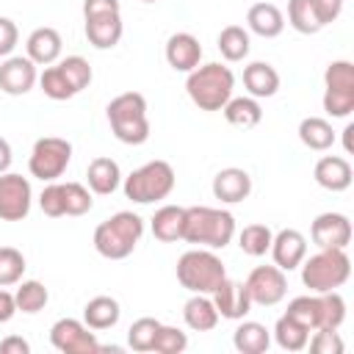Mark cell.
I'll return each instance as SVG.
<instances>
[{
	"instance_id": "cell-42",
	"label": "cell",
	"mask_w": 354,
	"mask_h": 354,
	"mask_svg": "<svg viewBox=\"0 0 354 354\" xmlns=\"http://www.w3.org/2000/svg\"><path fill=\"white\" fill-rule=\"evenodd\" d=\"M324 86L332 91H354V64L351 61H332L324 72Z\"/></svg>"
},
{
	"instance_id": "cell-45",
	"label": "cell",
	"mask_w": 354,
	"mask_h": 354,
	"mask_svg": "<svg viewBox=\"0 0 354 354\" xmlns=\"http://www.w3.org/2000/svg\"><path fill=\"white\" fill-rule=\"evenodd\" d=\"M324 111L332 119H346L354 111V91H324Z\"/></svg>"
},
{
	"instance_id": "cell-3",
	"label": "cell",
	"mask_w": 354,
	"mask_h": 354,
	"mask_svg": "<svg viewBox=\"0 0 354 354\" xmlns=\"http://www.w3.org/2000/svg\"><path fill=\"white\" fill-rule=\"evenodd\" d=\"M144 235V218L133 210H119L94 230V249L105 260H124Z\"/></svg>"
},
{
	"instance_id": "cell-20",
	"label": "cell",
	"mask_w": 354,
	"mask_h": 354,
	"mask_svg": "<svg viewBox=\"0 0 354 354\" xmlns=\"http://www.w3.org/2000/svg\"><path fill=\"white\" fill-rule=\"evenodd\" d=\"M124 33L122 14H100L86 19V39L97 50H113Z\"/></svg>"
},
{
	"instance_id": "cell-16",
	"label": "cell",
	"mask_w": 354,
	"mask_h": 354,
	"mask_svg": "<svg viewBox=\"0 0 354 354\" xmlns=\"http://www.w3.org/2000/svg\"><path fill=\"white\" fill-rule=\"evenodd\" d=\"M202 61V44L194 33L188 30H180V33H171L169 41H166V64L174 69V72H191L196 69Z\"/></svg>"
},
{
	"instance_id": "cell-5",
	"label": "cell",
	"mask_w": 354,
	"mask_h": 354,
	"mask_svg": "<svg viewBox=\"0 0 354 354\" xmlns=\"http://www.w3.org/2000/svg\"><path fill=\"white\" fill-rule=\"evenodd\" d=\"M301 282L310 288V293H326L337 290L351 277V260L346 249H318L313 257L301 260Z\"/></svg>"
},
{
	"instance_id": "cell-54",
	"label": "cell",
	"mask_w": 354,
	"mask_h": 354,
	"mask_svg": "<svg viewBox=\"0 0 354 354\" xmlns=\"http://www.w3.org/2000/svg\"><path fill=\"white\" fill-rule=\"evenodd\" d=\"M141 3H155V0H141Z\"/></svg>"
},
{
	"instance_id": "cell-12",
	"label": "cell",
	"mask_w": 354,
	"mask_h": 354,
	"mask_svg": "<svg viewBox=\"0 0 354 354\" xmlns=\"http://www.w3.org/2000/svg\"><path fill=\"white\" fill-rule=\"evenodd\" d=\"M310 238L318 249H346L351 243V221L346 213H321L310 227Z\"/></svg>"
},
{
	"instance_id": "cell-15",
	"label": "cell",
	"mask_w": 354,
	"mask_h": 354,
	"mask_svg": "<svg viewBox=\"0 0 354 354\" xmlns=\"http://www.w3.org/2000/svg\"><path fill=\"white\" fill-rule=\"evenodd\" d=\"M271 257H274V266L282 268V271H293L301 266V260L307 257V238L288 227V230H279L274 238H271Z\"/></svg>"
},
{
	"instance_id": "cell-47",
	"label": "cell",
	"mask_w": 354,
	"mask_h": 354,
	"mask_svg": "<svg viewBox=\"0 0 354 354\" xmlns=\"http://www.w3.org/2000/svg\"><path fill=\"white\" fill-rule=\"evenodd\" d=\"M17 41H19L17 22L8 19V17H0V58H8L17 47Z\"/></svg>"
},
{
	"instance_id": "cell-33",
	"label": "cell",
	"mask_w": 354,
	"mask_h": 354,
	"mask_svg": "<svg viewBox=\"0 0 354 354\" xmlns=\"http://www.w3.org/2000/svg\"><path fill=\"white\" fill-rule=\"evenodd\" d=\"M274 340L285 351H304L307 340H310V329L301 326L299 321H293L290 315H282L277 321V326H274Z\"/></svg>"
},
{
	"instance_id": "cell-35",
	"label": "cell",
	"mask_w": 354,
	"mask_h": 354,
	"mask_svg": "<svg viewBox=\"0 0 354 354\" xmlns=\"http://www.w3.org/2000/svg\"><path fill=\"white\" fill-rule=\"evenodd\" d=\"M271 238H274L271 227H266V224H246L238 232V246L249 257H263L271 249Z\"/></svg>"
},
{
	"instance_id": "cell-28",
	"label": "cell",
	"mask_w": 354,
	"mask_h": 354,
	"mask_svg": "<svg viewBox=\"0 0 354 354\" xmlns=\"http://www.w3.org/2000/svg\"><path fill=\"white\" fill-rule=\"evenodd\" d=\"M335 138H337V133H335L332 124H329L326 119H321V116H307V119L299 122V141H301L307 149H313V152H326V149H332Z\"/></svg>"
},
{
	"instance_id": "cell-10",
	"label": "cell",
	"mask_w": 354,
	"mask_h": 354,
	"mask_svg": "<svg viewBox=\"0 0 354 354\" xmlns=\"http://www.w3.org/2000/svg\"><path fill=\"white\" fill-rule=\"evenodd\" d=\"M243 285L249 290L252 304H260V307H274L288 293V277L277 266H257V268H252Z\"/></svg>"
},
{
	"instance_id": "cell-51",
	"label": "cell",
	"mask_w": 354,
	"mask_h": 354,
	"mask_svg": "<svg viewBox=\"0 0 354 354\" xmlns=\"http://www.w3.org/2000/svg\"><path fill=\"white\" fill-rule=\"evenodd\" d=\"M17 313H19V310H17V299H14V293L6 290V288H0V324H8Z\"/></svg>"
},
{
	"instance_id": "cell-30",
	"label": "cell",
	"mask_w": 354,
	"mask_h": 354,
	"mask_svg": "<svg viewBox=\"0 0 354 354\" xmlns=\"http://www.w3.org/2000/svg\"><path fill=\"white\" fill-rule=\"evenodd\" d=\"M218 53L224 61H243L249 55V47H252V39H249V30L241 28V25H227L221 28L218 33Z\"/></svg>"
},
{
	"instance_id": "cell-40",
	"label": "cell",
	"mask_w": 354,
	"mask_h": 354,
	"mask_svg": "<svg viewBox=\"0 0 354 354\" xmlns=\"http://www.w3.org/2000/svg\"><path fill=\"white\" fill-rule=\"evenodd\" d=\"M346 321V299L337 290L321 293V329H340Z\"/></svg>"
},
{
	"instance_id": "cell-9",
	"label": "cell",
	"mask_w": 354,
	"mask_h": 354,
	"mask_svg": "<svg viewBox=\"0 0 354 354\" xmlns=\"http://www.w3.org/2000/svg\"><path fill=\"white\" fill-rule=\"evenodd\" d=\"M50 343L61 354H100L102 348L94 329H88L77 318H58L50 326Z\"/></svg>"
},
{
	"instance_id": "cell-11",
	"label": "cell",
	"mask_w": 354,
	"mask_h": 354,
	"mask_svg": "<svg viewBox=\"0 0 354 354\" xmlns=\"http://www.w3.org/2000/svg\"><path fill=\"white\" fill-rule=\"evenodd\" d=\"M33 191L28 177L3 171L0 174V218L3 221H22L30 213Z\"/></svg>"
},
{
	"instance_id": "cell-25",
	"label": "cell",
	"mask_w": 354,
	"mask_h": 354,
	"mask_svg": "<svg viewBox=\"0 0 354 354\" xmlns=\"http://www.w3.org/2000/svg\"><path fill=\"white\" fill-rule=\"evenodd\" d=\"M183 224H185V207L180 205H163L155 210L149 227H152V235L160 241V243H174V241H183Z\"/></svg>"
},
{
	"instance_id": "cell-8",
	"label": "cell",
	"mask_w": 354,
	"mask_h": 354,
	"mask_svg": "<svg viewBox=\"0 0 354 354\" xmlns=\"http://www.w3.org/2000/svg\"><path fill=\"white\" fill-rule=\"evenodd\" d=\"M69 160H72V144L58 136H44L30 149L28 171L41 183H53L66 171Z\"/></svg>"
},
{
	"instance_id": "cell-52",
	"label": "cell",
	"mask_w": 354,
	"mask_h": 354,
	"mask_svg": "<svg viewBox=\"0 0 354 354\" xmlns=\"http://www.w3.org/2000/svg\"><path fill=\"white\" fill-rule=\"evenodd\" d=\"M11 160H14V155H11V144L0 136V174H3V171H8Z\"/></svg>"
},
{
	"instance_id": "cell-31",
	"label": "cell",
	"mask_w": 354,
	"mask_h": 354,
	"mask_svg": "<svg viewBox=\"0 0 354 354\" xmlns=\"http://www.w3.org/2000/svg\"><path fill=\"white\" fill-rule=\"evenodd\" d=\"M14 299H17V310H22L28 315H36L47 307L50 293L39 279H19L17 290H14Z\"/></svg>"
},
{
	"instance_id": "cell-26",
	"label": "cell",
	"mask_w": 354,
	"mask_h": 354,
	"mask_svg": "<svg viewBox=\"0 0 354 354\" xmlns=\"http://www.w3.org/2000/svg\"><path fill=\"white\" fill-rule=\"evenodd\" d=\"M119 315H122V307L113 296H94L86 301L83 307V324L94 332H102V329H111L119 324Z\"/></svg>"
},
{
	"instance_id": "cell-13",
	"label": "cell",
	"mask_w": 354,
	"mask_h": 354,
	"mask_svg": "<svg viewBox=\"0 0 354 354\" xmlns=\"http://www.w3.org/2000/svg\"><path fill=\"white\" fill-rule=\"evenodd\" d=\"M39 83L36 64L28 55H8L0 64V91L8 97H22Z\"/></svg>"
},
{
	"instance_id": "cell-7",
	"label": "cell",
	"mask_w": 354,
	"mask_h": 354,
	"mask_svg": "<svg viewBox=\"0 0 354 354\" xmlns=\"http://www.w3.org/2000/svg\"><path fill=\"white\" fill-rule=\"evenodd\" d=\"M174 169L166 160H149L144 166H138L136 171H130L124 177V196L136 205H152L166 199L174 191Z\"/></svg>"
},
{
	"instance_id": "cell-21",
	"label": "cell",
	"mask_w": 354,
	"mask_h": 354,
	"mask_svg": "<svg viewBox=\"0 0 354 354\" xmlns=\"http://www.w3.org/2000/svg\"><path fill=\"white\" fill-rule=\"evenodd\" d=\"M246 25L252 33L263 36V39H277L285 30V14L274 6V3H254L246 11Z\"/></svg>"
},
{
	"instance_id": "cell-17",
	"label": "cell",
	"mask_w": 354,
	"mask_h": 354,
	"mask_svg": "<svg viewBox=\"0 0 354 354\" xmlns=\"http://www.w3.org/2000/svg\"><path fill=\"white\" fill-rule=\"evenodd\" d=\"M213 196L224 205H238L252 194V174L238 166H227L213 177Z\"/></svg>"
},
{
	"instance_id": "cell-36",
	"label": "cell",
	"mask_w": 354,
	"mask_h": 354,
	"mask_svg": "<svg viewBox=\"0 0 354 354\" xmlns=\"http://www.w3.org/2000/svg\"><path fill=\"white\" fill-rule=\"evenodd\" d=\"M39 88L44 91V97H50V100H55V102H61V100H72L77 91L69 86V80L64 77V72L58 69V64L53 66H44V72L39 75Z\"/></svg>"
},
{
	"instance_id": "cell-44",
	"label": "cell",
	"mask_w": 354,
	"mask_h": 354,
	"mask_svg": "<svg viewBox=\"0 0 354 354\" xmlns=\"http://www.w3.org/2000/svg\"><path fill=\"white\" fill-rule=\"evenodd\" d=\"M39 207H41V213L50 216V218H61V216H66L64 183H58V180L47 183V185L41 188V194H39Z\"/></svg>"
},
{
	"instance_id": "cell-22",
	"label": "cell",
	"mask_w": 354,
	"mask_h": 354,
	"mask_svg": "<svg viewBox=\"0 0 354 354\" xmlns=\"http://www.w3.org/2000/svg\"><path fill=\"white\" fill-rule=\"evenodd\" d=\"M243 86L254 100L274 97L279 91V72L268 61H252L249 66H243Z\"/></svg>"
},
{
	"instance_id": "cell-46",
	"label": "cell",
	"mask_w": 354,
	"mask_h": 354,
	"mask_svg": "<svg viewBox=\"0 0 354 354\" xmlns=\"http://www.w3.org/2000/svg\"><path fill=\"white\" fill-rule=\"evenodd\" d=\"M313 354H343V340L337 329H315V335L307 340Z\"/></svg>"
},
{
	"instance_id": "cell-1",
	"label": "cell",
	"mask_w": 354,
	"mask_h": 354,
	"mask_svg": "<svg viewBox=\"0 0 354 354\" xmlns=\"http://www.w3.org/2000/svg\"><path fill=\"white\" fill-rule=\"evenodd\" d=\"M235 238V216L221 207L194 205L185 207V224H183V241L205 246V249H224Z\"/></svg>"
},
{
	"instance_id": "cell-14",
	"label": "cell",
	"mask_w": 354,
	"mask_h": 354,
	"mask_svg": "<svg viewBox=\"0 0 354 354\" xmlns=\"http://www.w3.org/2000/svg\"><path fill=\"white\" fill-rule=\"evenodd\" d=\"M210 299H213V304L218 310V318H227V321H241L252 310V299H249L246 285L238 282V279H230V277H224L216 285Z\"/></svg>"
},
{
	"instance_id": "cell-19",
	"label": "cell",
	"mask_w": 354,
	"mask_h": 354,
	"mask_svg": "<svg viewBox=\"0 0 354 354\" xmlns=\"http://www.w3.org/2000/svg\"><path fill=\"white\" fill-rule=\"evenodd\" d=\"M61 47H64V41H61V33L55 30V28H36L30 36H28V41H25V53H28V58L36 64V66H50V64H55L58 58H61Z\"/></svg>"
},
{
	"instance_id": "cell-41",
	"label": "cell",
	"mask_w": 354,
	"mask_h": 354,
	"mask_svg": "<svg viewBox=\"0 0 354 354\" xmlns=\"http://www.w3.org/2000/svg\"><path fill=\"white\" fill-rule=\"evenodd\" d=\"M64 202H66V216H86L94 207L91 188L83 183H64Z\"/></svg>"
},
{
	"instance_id": "cell-18",
	"label": "cell",
	"mask_w": 354,
	"mask_h": 354,
	"mask_svg": "<svg viewBox=\"0 0 354 354\" xmlns=\"http://www.w3.org/2000/svg\"><path fill=\"white\" fill-rule=\"evenodd\" d=\"M313 177L321 188L337 194V191H346L351 185L354 171H351V163L343 155H324V158H318V163L313 169Z\"/></svg>"
},
{
	"instance_id": "cell-23",
	"label": "cell",
	"mask_w": 354,
	"mask_h": 354,
	"mask_svg": "<svg viewBox=\"0 0 354 354\" xmlns=\"http://www.w3.org/2000/svg\"><path fill=\"white\" fill-rule=\"evenodd\" d=\"M183 321L194 332H210L218 324V310H216V304H213L210 296L191 293V299L183 304Z\"/></svg>"
},
{
	"instance_id": "cell-43",
	"label": "cell",
	"mask_w": 354,
	"mask_h": 354,
	"mask_svg": "<svg viewBox=\"0 0 354 354\" xmlns=\"http://www.w3.org/2000/svg\"><path fill=\"white\" fill-rule=\"evenodd\" d=\"M188 348V335L177 326H166L160 324L158 335H155V343H152V351L158 354H180Z\"/></svg>"
},
{
	"instance_id": "cell-53",
	"label": "cell",
	"mask_w": 354,
	"mask_h": 354,
	"mask_svg": "<svg viewBox=\"0 0 354 354\" xmlns=\"http://www.w3.org/2000/svg\"><path fill=\"white\" fill-rule=\"evenodd\" d=\"M351 133H354V124H346V130H343V144H346V152H351Z\"/></svg>"
},
{
	"instance_id": "cell-48",
	"label": "cell",
	"mask_w": 354,
	"mask_h": 354,
	"mask_svg": "<svg viewBox=\"0 0 354 354\" xmlns=\"http://www.w3.org/2000/svg\"><path fill=\"white\" fill-rule=\"evenodd\" d=\"M100 14H122L119 0H83V19Z\"/></svg>"
},
{
	"instance_id": "cell-39",
	"label": "cell",
	"mask_w": 354,
	"mask_h": 354,
	"mask_svg": "<svg viewBox=\"0 0 354 354\" xmlns=\"http://www.w3.org/2000/svg\"><path fill=\"white\" fill-rule=\"evenodd\" d=\"M58 69L64 72V77L69 80V86H72L77 94H80L83 88H88V83H91V77H94L88 61H86L83 55H66L64 61H58Z\"/></svg>"
},
{
	"instance_id": "cell-49",
	"label": "cell",
	"mask_w": 354,
	"mask_h": 354,
	"mask_svg": "<svg viewBox=\"0 0 354 354\" xmlns=\"http://www.w3.org/2000/svg\"><path fill=\"white\" fill-rule=\"evenodd\" d=\"M313 6H315V14H318L324 28L332 25L343 11V0H313Z\"/></svg>"
},
{
	"instance_id": "cell-38",
	"label": "cell",
	"mask_w": 354,
	"mask_h": 354,
	"mask_svg": "<svg viewBox=\"0 0 354 354\" xmlns=\"http://www.w3.org/2000/svg\"><path fill=\"white\" fill-rule=\"evenodd\" d=\"M25 254L14 246H0V288H11L25 274Z\"/></svg>"
},
{
	"instance_id": "cell-37",
	"label": "cell",
	"mask_w": 354,
	"mask_h": 354,
	"mask_svg": "<svg viewBox=\"0 0 354 354\" xmlns=\"http://www.w3.org/2000/svg\"><path fill=\"white\" fill-rule=\"evenodd\" d=\"M158 329H160V321H158V318L144 315V318L133 321L130 329H127V346H130L133 351H141V354H144V351H152V343H155Z\"/></svg>"
},
{
	"instance_id": "cell-32",
	"label": "cell",
	"mask_w": 354,
	"mask_h": 354,
	"mask_svg": "<svg viewBox=\"0 0 354 354\" xmlns=\"http://www.w3.org/2000/svg\"><path fill=\"white\" fill-rule=\"evenodd\" d=\"M285 315H290L293 321H299V324L307 326L310 332L321 329V293H307V296L290 299Z\"/></svg>"
},
{
	"instance_id": "cell-29",
	"label": "cell",
	"mask_w": 354,
	"mask_h": 354,
	"mask_svg": "<svg viewBox=\"0 0 354 354\" xmlns=\"http://www.w3.org/2000/svg\"><path fill=\"white\" fill-rule=\"evenodd\" d=\"M224 111V119L232 124V127H257L260 119H263V108L254 97H230V102L221 108Z\"/></svg>"
},
{
	"instance_id": "cell-50",
	"label": "cell",
	"mask_w": 354,
	"mask_h": 354,
	"mask_svg": "<svg viewBox=\"0 0 354 354\" xmlns=\"http://www.w3.org/2000/svg\"><path fill=\"white\" fill-rule=\"evenodd\" d=\"M0 351L3 354H30V343L19 335H8L0 340Z\"/></svg>"
},
{
	"instance_id": "cell-27",
	"label": "cell",
	"mask_w": 354,
	"mask_h": 354,
	"mask_svg": "<svg viewBox=\"0 0 354 354\" xmlns=\"http://www.w3.org/2000/svg\"><path fill=\"white\" fill-rule=\"evenodd\" d=\"M232 346L241 354H263L271 346V332L257 321H243L241 318V324L232 332Z\"/></svg>"
},
{
	"instance_id": "cell-4",
	"label": "cell",
	"mask_w": 354,
	"mask_h": 354,
	"mask_svg": "<svg viewBox=\"0 0 354 354\" xmlns=\"http://www.w3.org/2000/svg\"><path fill=\"white\" fill-rule=\"evenodd\" d=\"M108 113V124L113 130V136L122 144L138 147L149 138V116H147V100L138 91H124L119 97H113L105 108Z\"/></svg>"
},
{
	"instance_id": "cell-24",
	"label": "cell",
	"mask_w": 354,
	"mask_h": 354,
	"mask_svg": "<svg viewBox=\"0 0 354 354\" xmlns=\"http://www.w3.org/2000/svg\"><path fill=\"white\" fill-rule=\"evenodd\" d=\"M86 180H88L91 194L108 196L122 185V169L113 158H94L86 169Z\"/></svg>"
},
{
	"instance_id": "cell-2",
	"label": "cell",
	"mask_w": 354,
	"mask_h": 354,
	"mask_svg": "<svg viewBox=\"0 0 354 354\" xmlns=\"http://www.w3.org/2000/svg\"><path fill=\"white\" fill-rule=\"evenodd\" d=\"M185 91L199 111H221L235 91V75L230 66H224L218 61L202 64L188 72Z\"/></svg>"
},
{
	"instance_id": "cell-6",
	"label": "cell",
	"mask_w": 354,
	"mask_h": 354,
	"mask_svg": "<svg viewBox=\"0 0 354 354\" xmlns=\"http://www.w3.org/2000/svg\"><path fill=\"white\" fill-rule=\"evenodd\" d=\"M224 277H227V268H224L221 257L213 249H205V246L188 249L177 260V282L188 293H205V296H210Z\"/></svg>"
},
{
	"instance_id": "cell-34",
	"label": "cell",
	"mask_w": 354,
	"mask_h": 354,
	"mask_svg": "<svg viewBox=\"0 0 354 354\" xmlns=\"http://www.w3.org/2000/svg\"><path fill=\"white\" fill-rule=\"evenodd\" d=\"M288 25L304 36H313L324 28L318 14H315L313 0H288Z\"/></svg>"
}]
</instances>
